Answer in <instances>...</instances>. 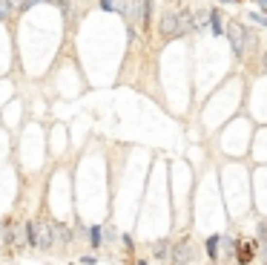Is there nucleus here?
<instances>
[{"instance_id": "nucleus-8", "label": "nucleus", "mask_w": 267, "mask_h": 265, "mask_svg": "<svg viewBox=\"0 0 267 265\" xmlns=\"http://www.w3.org/2000/svg\"><path fill=\"white\" fill-rule=\"evenodd\" d=\"M218 242H221L218 236H210V239H207V254H210V260H215V257H218Z\"/></svg>"}, {"instance_id": "nucleus-7", "label": "nucleus", "mask_w": 267, "mask_h": 265, "mask_svg": "<svg viewBox=\"0 0 267 265\" xmlns=\"http://www.w3.org/2000/svg\"><path fill=\"white\" fill-rule=\"evenodd\" d=\"M253 254H256V242H238V251H236L238 265L253 263Z\"/></svg>"}, {"instance_id": "nucleus-3", "label": "nucleus", "mask_w": 267, "mask_h": 265, "mask_svg": "<svg viewBox=\"0 0 267 265\" xmlns=\"http://www.w3.org/2000/svg\"><path fill=\"white\" fill-rule=\"evenodd\" d=\"M161 35L164 38H181V29H178V9H167L164 18H161Z\"/></svg>"}, {"instance_id": "nucleus-12", "label": "nucleus", "mask_w": 267, "mask_h": 265, "mask_svg": "<svg viewBox=\"0 0 267 265\" xmlns=\"http://www.w3.org/2000/svg\"><path fill=\"white\" fill-rule=\"evenodd\" d=\"M89 239H92V245L98 248V245H101V228H92V231H89Z\"/></svg>"}, {"instance_id": "nucleus-10", "label": "nucleus", "mask_w": 267, "mask_h": 265, "mask_svg": "<svg viewBox=\"0 0 267 265\" xmlns=\"http://www.w3.org/2000/svg\"><path fill=\"white\" fill-rule=\"evenodd\" d=\"M210 23H213V32L221 35V20H218V15H215V12H210Z\"/></svg>"}, {"instance_id": "nucleus-15", "label": "nucleus", "mask_w": 267, "mask_h": 265, "mask_svg": "<svg viewBox=\"0 0 267 265\" xmlns=\"http://www.w3.org/2000/svg\"><path fill=\"white\" fill-rule=\"evenodd\" d=\"M259 3H262V6H265V12H267V0H259Z\"/></svg>"}, {"instance_id": "nucleus-11", "label": "nucleus", "mask_w": 267, "mask_h": 265, "mask_svg": "<svg viewBox=\"0 0 267 265\" xmlns=\"http://www.w3.org/2000/svg\"><path fill=\"white\" fill-rule=\"evenodd\" d=\"M6 242H9V225L0 222V245H6Z\"/></svg>"}, {"instance_id": "nucleus-6", "label": "nucleus", "mask_w": 267, "mask_h": 265, "mask_svg": "<svg viewBox=\"0 0 267 265\" xmlns=\"http://www.w3.org/2000/svg\"><path fill=\"white\" fill-rule=\"evenodd\" d=\"M178 29H181V35L198 29V20L193 18V12H190V9H178Z\"/></svg>"}, {"instance_id": "nucleus-14", "label": "nucleus", "mask_w": 267, "mask_h": 265, "mask_svg": "<svg viewBox=\"0 0 267 265\" xmlns=\"http://www.w3.org/2000/svg\"><path fill=\"white\" fill-rule=\"evenodd\" d=\"M101 6H104L107 12H112V0H101Z\"/></svg>"}, {"instance_id": "nucleus-5", "label": "nucleus", "mask_w": 267, "mask_h": 265, "mask_svg": "<svg viewBox=\"0 0 267 265\" xmlns=\"http://www.w3.org/2000/svg\"><path fill=\"white\" fill-rule=\"evenodd\" d=\"M9 231H12V242H15L18 248H23V245L29 242V225H23V222H12Z\"/></svg>"}, {"instance_id": "nucleus-2", "label": "nucleus", "mask_w": 267, "mask_h": 265, "mask_svg": "<svg viewBox=\"0 0 267 265\" xmlns=\"http://www.w3.org/2000/svg\"><path fill=\"white\" fill-rule=\"evenodd\" d=\"M227 35H230V40H233V52H236V58H241V55H244V49H247V43H250L247 29H244L238 20H233V23L227 26Z\"/></svg>"}, {"instance_id": "nucleus-13", "label": "nucleus", "mask_w": 267, "mask_h": 265, "mask_svg": "<svg viewBox=\"0 0 267 265\" xmlns=\"http://www.w3.org/2000/svg\"><path fill=\"white\" fill-rule=\"evenodd\" d=\"M49 3H58L60 12H69V0H49Z\"/></svg>"}, {"instance_id": "nucleus-1", "label": "nucleus", "mask_w": 267, "mask_h": 265, "mask_svg": "<svg viewBox=\"0 0 267 265\" xmlns=\"http://www.w3.org/2000/svg\"><path fill=\"white\" fill-rule=\"evenodd\" d=\"M29 242L35 248H40V251L52 248V242H55V228H52V222H29Z\"/></svg>"}, {"instance_id": "nucleus-17", "label": "nucleus", "mask_w": 267, "mask_h": 265, "mask_svg": "<svg viewBox=\"0 0 267 265\" xmlns=\"http://www.w3.org/2000/svg\"><path fill=\"white\" fill-rule=\"evenodd\" d=\"M224 3H238V0H224Z\"/></svg>"}, {"instance_id": "nucleus-9", "label": "nucleus", "mask_w": 267, "mask_h": 265, "mask_svg": "<svg viewBox=\"0 0 267 265\" xmlns=\"http://www.w3.org/2000/svg\"><path fill=\"white\" fill-rule=\"evenodd\" d=\"M12 12H15V3L12 0H0V20H6Z\"/></svg>"}, {"instance_id": "nucleus-16", "label": "nucleus", "mask_w": 267, "mask_h": 265, "mask_svg": "<svg viewBox=\"0 0 267 265\" xmlns=\"http://www.w3.org/2000/svg\"><path fill=\"white\" fill-rule=\"evenodd\" d=\"M265 69H267V52H265Z\"/></svg>"}, {"instance_id": "nucleus-4", "label": "nucleus", "mask_w": 267, "mask_h": 265, "mask_svg": "<svg viewBox=\"0 0 267 265\" xmlns=\"http://www.w3.org/2000/svg\"><path fill=\"white\" fill-rule=\"evenodd\" d=\"M190 260H193V245H190V239H184L173 248V265H187Z\"/></svg>"}]
</instances>
